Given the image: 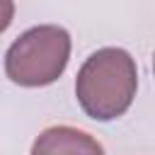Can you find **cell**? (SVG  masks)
Returning a JSON list of instances; mask_svg holds the SVG:
<instances>
[{
    "instance_id": "7a4b0ae2",
    "label": "cell",
    "mask_w": 155,
    "mask_h": 155,
    "mask_svg": "<svg viewBox=\"0 0 155 155\" xmlns=\"http://www.w3.org/2000/svg\"><path fill=\"white\" fill-rule=\"evenodd\" d=\"M70 61V34L58 24H39L19 34L5 53V75L19 87L56 82Z\"/></svg>"
},
{
    "instance_id": "3957f363",
    "label": "cell",
    "mask_w": 155,
    "mask_h": 155,
    "mask_svg": "<svg viewBox=\"0 0 155 155\" xmlns=\"http://www.w3.org/2000/svg\"><path fill=\"white\" fill-rule=\"evenodd\" d=\"M29 155H104V148L80 128L51 126L36 136Z\"/></svg>"
},
{
    "instance_id": "6da1fadb",
    "label": "cell",
    "mask_w": 155,
    "mask_h": 155,
    "mask_svg": "<svg viewBox=\"0 0 155 155\" xmlns=\"http://www.w3.org/2000/svg\"><path fill=\"white\" fill-rule=\"evenodd\" d=\"M138 90V65L124 48L94 51L78 70L75 97L80 109L94 121H114L128 111Z\"/></svg>"
},
{
    "instance_id": "277c9868",
    "label": "cell",
    "mask_w": 155,
    "mask_h": 155,
    "mask_svg": "<svg viewBox=\"0 0 155 155\" xmlns=\"http://www.w3.org/2000/svg\"><path fill=\"white\" fill-rule=\"evenodd\" d=\"M15 19V0H0V34Z\"/></svg>"
}]
</instances>
